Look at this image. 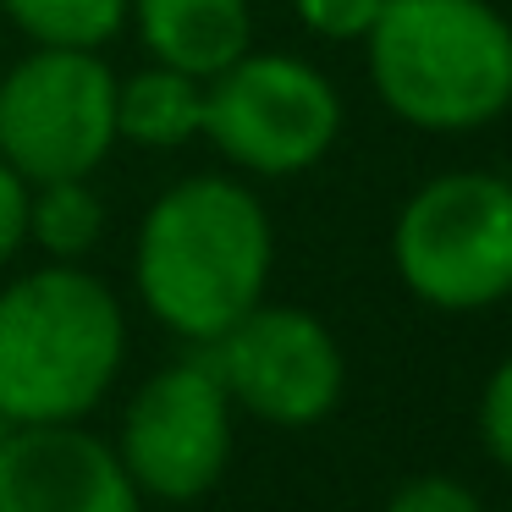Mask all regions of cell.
Masks as SVG:
<instances>
[{"label":"cell","instance_id":"1","mask_svg":"<svg viewBox=\"0 0 512 512\" xmlns=\"http://www.w3.org/2000/svg\"><path fill=\"white\" fill-rule=\"evenodd\" d=\"M276 226L237 177H182L149 204L133 248L144 309L171 336L204 347L265 298Z\"/></svg>","mask_w":512,"mask_h":512},{"label":"cell","instance_id":"2","mask_svg":"<svg viewBox=\"0 0 512 512\" xmlns=\"http://www.w3.org/2000/svg\"><path fill=\"white\" fill-rule=\"evenodd\" d=\"M127 358V314L83 265H45L0 287V413L72 424L100 408Z\"/></svg>","mask_w":512,"mask_h":512},{"label":"cell","instance_id":"3","mask_svg":"<svg viewBox=\"0 0 512 512\" xmlns=\"http://www.w3.org/2000/svg\"><path fill=\"white\" fill-rule=\"evenodd\" d=\"M364 45L380 105L419 133H474L512 105V23L490 0H386Z\"/></svg>","mask_w":512,"mask_h":512},{"label":"cell","instance_id":"4","mask_svg":"<svg viewBox=\"0 0 512 512\" xmlns=\"http://www.w3.org/2000/svg\"><path fill=\"white\" fill-rule=\"evenodd\" d=\"M391 265L419 303L479 314L512 298V182L496 171H441L391 226Z\"/></svg>","mask_w":512,"mask_h":512},{"label":"cell","instance_id":"5","mask_svg":"<svg viewBox=\"0 0 512 512\" xmlns=\"http://www.w3.org/2000/svg\"><path fill=\"white\" fill-rule=\"evenodd\" d=\"M342 133V94L292 50H243L204 83V133L237 171L298 177L320 166Z\"/></svg>","mask_w":512,"mask_h":512},{"label":"cell","instance_id":"6","mask_svg":"<svg viewBox=\"0 0 512 512\" xmlns=\"http://www.w3.org/2000/svg\"><path fill=\"white\" fill-rule=\"evenodd\" d=\"M116 144V72L100 50L34 45L0 78V160L34 182L89 177Z\"/></svg>","mask_w":512,"mask_h":512},{"label":"cell","instance_id":"7","mask_svg":"<svg viewBox=\"0 0 512 512\" xmlns=\"http://www.w3.org/2000/svg\"><path fill=\"white\" fill-rule=\"evenodd\" d=\"M204 358L221 375L232 408L281 424V430L320 424L347 386V364L331 325L298 303L259 298L237 325L204 342Z\"/></svg>","mask_w":512,"mask_h":512},{"label":"cell","instance_id":"8","mask_svg":"<svg viewBox=\"0 0 512 512\" xmlns=\"http://www.w3.org/2000/svg\"><path fill=\"white\" fill-rule=\"evenodd\" d=\"M116 457L155 501H199L232 463V397L204 347L177 358L133 391L116 435Z\"/></svg>","mask_w":512,"mask_h":512},{"label":"cell","instance_id":"9","mask_svg":"<svg viewBox=\"0 0 512 512\" xmlns=\"http://www.w3.org/2000/svg\"><path fill=\"white\" fill-rule=\"evenodd\" d=\"M0 512H144V490L83 419L12 424L0 446Z\"/></svg>","mask_w":512,"mask_h":512},{"label":"cell","instance_id":"10","mask_svg":"<svg viewBox=\"0 0 512 512\" xmlns=\"http://www.w3.org/2000/svg\"><path fill=\"white\" fill-rule=\"evenodd\" d=\"M127 23L160 67H177L199 83L254 50L248 0H127Z\"/></svg>","mask_w":512,"mask_h":512},{"label":"cell","instance_id":"11","mask_svg":"<svg viewBox=\"0 0 512 512\" xmlns=\"http://www.w3.org/2000/svg\"><path fill=\"white\" fill-rule=\"evenodd\" d=\"M204 133V83L177 67H144L116 78V138L144 149H182Z\"/></svg>","mask_w":512,"mask_h":512},{"label":"cell","instance_id":"12","mask_svg":"<svg viewBox=\"0 0 512 512\" xmlns=\"http://www.w3.org/2000/svg\"><path fill=\"white\" fill-rule=\"evenodd\" d=\"M105 232V204L89 188V177H61L28 188V243H39L50 259L78 265Z\"/></svg>","mask_w":512,"mask_h":512},{"label":"cell","instance_id":"13","mask_svg":"<svg viewBox=\"0 0 512 512\" xmlns=\"http://www.w3.org/2000/svg\"><path fill=\"white\" fill-rule=\"evenodd\" d=\"M34 45L100 50L127 28V0H0Z\"/></svg>","mask_w":512,"mask_h":512},{"label":"cell","instance_id":"14","mask_svg":"<svg viewBox=\"0 0 512 512\" xmlns=\"http://www.w3.org/2000/svg\"><path fill=\"white\" fill-rule=\"evenodd\" d=\"M380 6L386 0H292L298 23L309 28L314 39H331V45H353L375 28Z\"/></svg>","mask_w":512,"mask_h":512},{"label":"cell","instance_id":"15","mask_svg":"<svg viewBox=\"0 0 512 512\" xmlns=\"http://www.w3.org/2000/svg\"><path fill=\"white\" fill-rule=\"evenodd\" d=\"M479 441H485L490 463L512 474V358H501L479 391Z\"/></svg>","mask_w":512,"mask_h":512},{"label":"cell","instance_id":"16","mask_svg":"<svg viewBox=\"0 0 512 512\" xmlns=\"http://www.w3.org/2000/svg\"><path fill=\"white\" fill-rule=\"evenodd\" d=\"M386 512H485V501L452 474H413L391 490Z\"/></svg>","mask_w":512,"mask_h":512},{"label":"cell","instance_id":"17","mask_svg":"<svg viewBox=\"0 0 512 512\" xmlns=\"http://www.w3.org/2000/svg\"><path fill=\"white\" fill-rule=\"evenodd\" d=\"M28 243V182L0 160V265Z\"/></svg>","mask_w":512,"mask_h":512},{"label":"cell","instance_id":"18","mask_svg":"<svg viewBox=\"0 0 512 512\" xmlns=\"http://www.w3.org/2000/svg\"><path fill=\"white\" fill-rule=\"evenodd\" d=\"M6 435H12V419H6V413H0V446H6Z\"/></svg>","mask_w":512,"mask_h":512}]
</instances>
